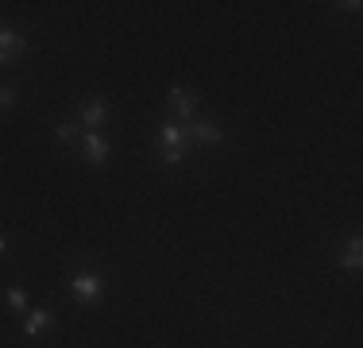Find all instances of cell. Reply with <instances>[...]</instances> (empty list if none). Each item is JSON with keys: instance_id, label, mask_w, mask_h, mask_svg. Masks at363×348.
Listing matches in <instances>:
<instances>
[{"instance_id": "cell-1", "label": "cell", "mask_w": 363, "mask_h": 348, "mask_svg": "<svg viewBox=\"0 0 363 348\" xmlns=\"http://www.w3.org/2000/svg\"><path fill=\"white\" fill-rule=\"evenodd\" d=\"M159 143H162V163H167V167H178V163H182V155H186V143H189V139H186V128H182V124H162L159 128Z\"/></svg>"}, {"instance_id": "cell-2", "label": "cell", "mask_w": 363, "mask_h": 348, "mask_svg": "<svg viewBox=\"0 0 363 348\" xmlns=\"http://www.w3.org/2000/svg\"><path fill=\"white\" fill-rule=\"evenodd\" d=\"M105 120H108V104L101 101V97L82 101V109H77V124H82L85 132H101V128H105Z\"/></svg>"}, {"instance_id": "cell-3", "label": "cell", "mask_w": 363, "mask_h": 348, "mask_svg": "<svg viewBox=\"0 0 363 348\" xmlns=\"http://www.w3.org/2000/svg\"><path fill=\"white\" fill-rule=\"evenodd\" d=\"M70 294L77 302H101V294H105V283H101V275L93 271H82L70 278Z\"/></svg>"}, {"instance_id": "cell-4", "label": "cell", "mask_w": 363, "mask_h": 348, "mask_svg": "<svg viewBox=\"0 0 363 348\" xmlns=\"http://www.w3.org/2000/svg\"><path fill=\"white\" fill-rule=\"evenodd\" d=\"M167 101H170V112H174V120H189L197 112V97L189 89H182V85H174V89L167 93Z\"/></svg>"}, {"instance_id": "cell-5", "label": "cell", "mask_w": 363, "mask_h": 348, "mask_svg": "<svg viewBox=\"0 0 363 348\" xmlns=\"http://www.w3.org/2000/svg\"><path fill=\"white\" fill-rule=\"evenodd\" d=\"M23 50H28V39H23L20 31L0 28V62H12V58H20Z\"/></svg>"}, {"instance_id": "cell-6", "label": "cell", "mask_w": 363, "mask_h": 348, "mask_svg": "<svg viewBox=\"0 0 363 348\" xmlns=\"http://www.w3.org/2000/svg\"><path fill=\"white\" fill-rule=\"evenodd\" d=\"M82 151H85V159H89L93 167H101V163L108 159V143H105V136H101V132H85V136H82Z\"/></svg>"}, {"instance_id": "cell-7", "label": "cell", "mask_w": 363, "mask_h": 348, "mask_svg": "<svg viewBox=\"0 0 363 348\" xmlns=\"http://www.w3.org/2000/svg\"><path fill=\"white\" fill-rule=\"evenodd\" d=\"M186 139H194V143H201V147H213V143H220V139H224V132H220V124H209V120H205V124L189 128Z\"/></svg>"}, {"instance_id": "cell-8", "label": "cell", "mask_w": 363, "mask_h": 348, "mask_svg": "<svg viewBox=\"0 0 363 348\" xmlns=\"http://www.w3.org/2000/svg\"><path fill=\"white\" fill-rule=\"evenodd\" d=\"M50 321H55V317H50L47 310H31L28 321H23V333H28V337H39L43 329H50Z\"/></svg>"}, {"instance_id": "cell-9", "label": "cell", "mask_w": 363, "mask_h": 348, "mask_svg": "<svg viewBox=\"0 0 363 348\" xmlns=\"http://www.w3.org/2000/svg\"><path fill=\"white\" fill-rule=\"evenodd\" d=\"M340 263L348 267V271H359V263H363V240H359V236H352V240H348V248H344Z\"/></svg>"}, {"instance_id": "cell-10", "label": "cell", "mask_w": 363, "mask_h": 348, "mask_svg": "<svg viewBox=\"0 0 363 348\" xmlns=\"http://www.w3.org/2000/svg\"><path fill=\"white\" fill-rule=\"evenodd\" d=\"M8 306H12L16 313H23L28 310V294H23L20 286H12V290H8Z\"/></svg>"}, {"instance_id": "cell-11", "label": "cell", "mask_w": 363, "mask_h": 348, "mask_svg": "<svg viewBox=\"0 0 363 348\" xmlns=\"http://www.w3.org/2000/svg\"><path fill=\"white\" fill-rule=\"evenodd\" d=\"M55 139H58V143H74V139H77V124H70V120H66V124H58L55 128Z\"/></svg>"}, {"instance_id": "cell-12", "label": "cell", "mask_w": 363, "mask_h": 348, "mask_svg": "<svg viewBox=\"0 0 363 348\" xmlns=\"http://www.w3.org/2000/svg\"><path fill=\"white\" fill-rule=\"evenodd\" d=\"M16 109V89H0V112H12Z\"/></svg>"}, {"instance_id": "cell-13", "label": "cell", "mask_w": 363, "mask_h": 348, "mask_svg": "<svg viewBox=\"0 0 363 348\" xmlns=\"http://www.w3.org/2000/svg\"><path fill=\"white\" fill-rule=\"evenodd\" d=\"M4 248H8V240H4V236H0V251H4Z\"/></svg>"}]
</instances>
